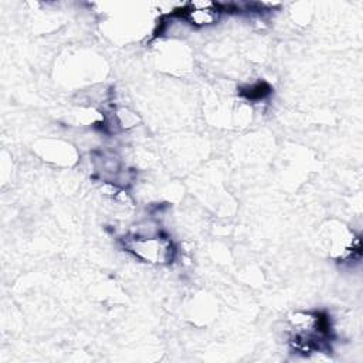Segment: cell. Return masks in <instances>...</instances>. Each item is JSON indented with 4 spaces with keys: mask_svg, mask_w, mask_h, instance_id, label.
Returning <instances> with one entry per match:
<instances>
[{
    "mask_svg": "<svg viewBox=\"0 0 363 363\" xmlns=\"http://www.w3.org/2000/svg\"><path fill=\"white\" fill-rule=\"evenodd\" d=\"M268 92H269V86H268V85H265V84H257V85L251 86L245 95H247V98H250V99H261V98H264Z\"/></svg>",
    "mask_w": 363,
    "mask_h": 363,
    "instance_id": "277c9868",
    "label": "cell"
},
{
    "mask_svg": "<svg viewBox=\"0 0 363 363\" xmlns=\"http://www.w3.org/2000/svg\"><path fill=\"white\" fill-rule=\"evenodd\" d=\"M221 10L213 1H191L184 9V18L197 27L211 26L220 17Z\"/></svg>",
    "mask_w": 363,
    "mask_h": 363,
    "instance_id": "3957f363",
    "label": "cell"
},
{
    "mask_svg": "<svg viewBox=\"0 0 363 363\" xmlns=\"http://www.w3.org/2000/svg\"><path fill=\"white\" fill-rule=\"evenodd\" d=\"M123 245L135 257L150 264H167L174 257V247L164 235L126 237Z\"/></svg>",
    "mask_w": 363,
    "mask_h": 363,
    "instance_id": "7a4b0ae2",
    "label": "cell"
},
{
    "mask_svg": "<svg viewBox=\"0 0 363 363\" xmlns=\"http://www.w3.org/2000/svg\"><path fill=\"white\" fill-rule=\"evenodd\" d=\"M291 346L303 353L322 352L326 349L329 320L316 312H295L289 316Z\"/></svg>",
    "mask_w": 363,
    "mask_h": 363,
    "instance_id": "6da1fadb",
    "label": "cell"
}]
</instances>
